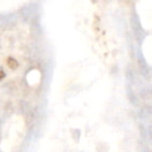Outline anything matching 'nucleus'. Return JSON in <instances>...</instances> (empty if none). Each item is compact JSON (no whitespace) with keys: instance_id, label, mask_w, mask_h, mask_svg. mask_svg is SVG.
Wrapping results in <instances>:
<instances>
[{"instance_id":"f03ea898","label":"nucleus","mask_w":152,"mask_h":152,"mask_svg":"<svg viewBox=\"0 0 152 152\" xmlns=\"http://www.w3.org/2000/svg\"><path fill=\"white\" fill-rule=\"evenodd\" d=\"M4 77H5V71H4V70H2V68L0 66V81H1Z\"/></svg>"},{"instance_id":"f257e3e1","label":"nucleus","mask_w":152,"mask_h":152,"mask_svg":"<svg viewBox=\"0 0 152 152\" xmlns=\"http://www.w3.org/2000/svg\"><path fill=\"white\" fill-rule=\"evenodd\" d=\"M6 64H7V66H8L10 69H12V70H14V69L18 68V62H17V59L13 58V57H8V58L6 59Z\"/></svg>"}]
</instances>
